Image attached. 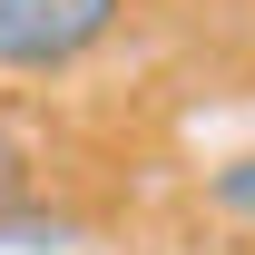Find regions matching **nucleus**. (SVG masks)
Segmentation results:
<instances>
[{"label":"nucleus","mask_w":255,"mask_h":255,"mask_svg":"<svg viewBox=\"0 0 255 255\" xmlns=\"http://www.w3.org/2000/svg\"><path fill=\"white\" fill-rule=\"evenodd\" d=\"M128 0H0V69H79Z\"/></svg>","instance_id":"obj_1"},{"label":"nucleus","mask_w":255,"mask_h":255,"mask_svg":"<svg viewBox=\"0 0 255 255\" xmlns=\"http://www.w3.org/2000/svg\"><path fill=\"white\" fill-rule=\"evenodd\" d=\"M30 187H39V177H30V137L0 118V226H10V216H30Z\"/></svg>","instance_id":"obj_2"},{"label":"nucleus","mask_w":255,"mask_h":255,"mask_svg":"<svg viewBox=\"0 0 255 255\" xmlns=\"http://www.w3.org/2000/svg\"><path fill=\"white\" fill-rule=\"evenodd\" d=\"M206 206H216V216H236V226H255V157L206 167Z\"/></svg>","instance_id":"obj_3"}]
</instances>
